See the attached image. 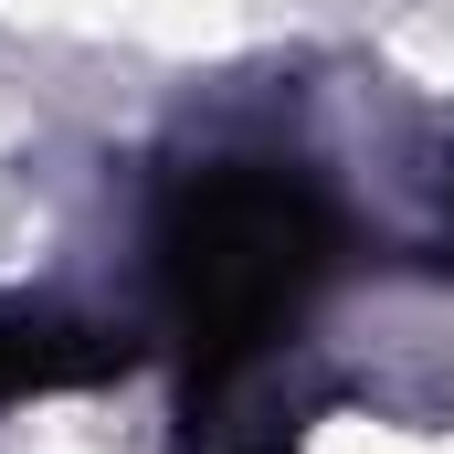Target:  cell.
Wrapping results in <instances>:
<instances>
[{
    "instance_id": "obj_1",
    "label": "cell",
    "mask_w": 454,
    "mask_h": 454,
    "mask_svg": "<svg viewBox=\"0 0 454 454\" xmlns=\"http://www.w3.org/2000/svg\"><path fill=\"white\" fill-rule=\"evenodd\" d=\"M148 264H159L169 328L191 348V380L223 391L232 370H254L264 348L307 317V296L328 286L339 212L286 159H212V169H180L169 180L159 232H148Z\"/></svg>"
},
{
    "instance_id": "obj_2",
    "label": "cell",
    "mask_w": 454,
    "mask_h": 454,
    "mask_svg": "<svg viewBox=\"0 0 454 454\" xmlns=\"http://www.w3.org/2000/svg\"><path fill=\"white\" fill-rule=\"evenodd\" d=\"M116 370H127V339L85 328V317H32V307L0 317V402L85 391V380H116Z\"/></svg>"
},
{
    "instance_id": "obj_3",
    "label": "cell",
    "mask_w": 454,
    "mask_h": 454,
    "mask_svg": "<svg viewBox=\"0 0 454 454\" xmlns=\"http://www.w3.org/2000/svg\"><path fill=\"white\" fill-rule=\"evenodd\" d=\"M444 201H454V180H444Z\"/></svg>"
}]
</instances>
